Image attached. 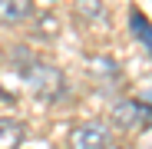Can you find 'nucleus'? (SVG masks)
<instances>
[{
  "label": "nucleus",
  "instance_id": "nucleus-1",
  "mask_svg": "<svg viewBox=\"0 0 152 149\" xmlns=\"http://www.w3.org/2000/svg\"><path fill=\"white\" fill-rule=\"evenodd\" d=\"M113 123L122 129H145V126H152V106L139 103V99H126L113 109Z\"/></svg>",
  "mask_w": 152,
  "mask_h": 149
},
{
  "label": "nucleus",
  "instance_id": "nucleus-2",
  "mask_svg": "<svg viewBox=\"0 0 152 149\" xmlns=\"http://www.w3.org/2000/svg\"><path fill=\"white\" fill-rule=\"evenodd\" d=\"M109 146H113V136L106 123H83L69 136V149H109Z\"/></svg>",
  "mask_w": 152,
  "mask_h": 149
},
{
  "label": "nucleus",
  "instance_id": "nucleus-3",
  "mask_svg": "<svg viewBox=\"0 0 152 149\" xmlns=\"http://www.w3.org/2000/svg\"><path fill=\"white\" fill-rule=\"evenodd\" d=\"M27 80H30V90L40 93V96H53L60 90V70H50V66H33L27 73Z\"/></svg>",
  "mask_w": 152,
  "mask_h": 149
},
{
  "label": "nucleus",
  "instance_id": "nucleus-4",
  "mask_svg": "<svg viewBox=\"0 0 152 149\" xmlns=\"http://www.w3.org/2000/svg\"><path fill=\"white\" fill-rule=\"evenodd\" d=\"M30 13H33V0H0V23H7V27L23 23Z\"/></svg>",
  "mask_w": 152,
  "mask_h": 149
},
{
  "label": "nucleus",
  "instance_id": "nucleus-5",
  "mask_svg": "<svg viewBox=\"0 0 152 149\" xmlns=\"http://www.w3.org/2000/svg\"><path fill=\"white\" fill-rule=\"evenodd\" d=\"M20 142H23V123L0 119V149H20Z\"/></svg>",
  "mask_w": 152,
  "mask_h": 149
},
{
  "label": "nucleus",
  "instance_id": "nucleus-6",
  "mask_svg": "<svg viewBox=\"0 0 152 149\" xmlns=\"http://www.w3.org/2000/svg\"><path fill=\"white\" fill-rule=\"evenodd\" d=\"M89 70H93L96 80H106V83H116V76H119V66L109 57H93L89 60Z\"/></svg>",
  "mask_w": 152,
  "mask_h": 149
},
{
  "label": "nucleus",
  "instance_id": "nucleus-7",
  "mask_svg": "<svg viewBox=\"0 0 152 149\" xmlns=\"http://www.w3.org/2000/svg\"><path fill=\"white\" fill-rule=\"evenodd\" d=\"M129 27H132V33L142 40V46L149 50V57H152V23L139 13V10H132V17H129Z\"/></svg>",
  "mask_w": 152,
  "mask_h": 149
},
{
  "label": "nucleus",
  "instance_id": "nucleus-8",
  "mask_svg": "<svg viewBox=\"0 0 152 149\" xmlns=\"http://www.w3.org/2000/svg\"><path fill=\"white\" fill-rule=\"evenodd\" d=\"M76 10H83V13H99V4H96V0H80V7H76Z\"/></svg>",
  "mask_w": 152,
  "mask_h": 149
},
{
  "label": "nucleus",
  "instance_id": "nucleus-9",
  "mask_svg": "<svg viewBox=\"0 0 152 149\" xmlns=\"http://www.w3.org/2000/svg\"><path fill=\"white\" fill-rule=\"evenodd\" d=\"M109 149H122V146H109Z\"/></svg>",
  "mask_w": 152,
  "mask_h": 149
}]
</instances>
